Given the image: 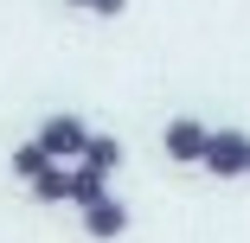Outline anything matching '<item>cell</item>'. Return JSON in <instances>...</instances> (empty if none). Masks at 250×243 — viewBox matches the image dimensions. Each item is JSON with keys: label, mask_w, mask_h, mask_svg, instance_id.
I'll return each instance as SVG.
<instances>
[{"label": "cell", "mask_w": 250, "mask_h": 243, "mask_svg": "<svg viewBox=\"0 0 250 243\" xmlns=\"http://www.w3.org/2000/svg\"><path fill=\"white\" fill-rule=\"evenodd\" d=\"M83 141H90V122L77 109H58V115H45L39 122V148L52 154V160H77L83 154Z\"/></svg>", "instance_id": "obj_1"}, {"label": "cell", "mask_w": 250, "mask_h": 243, "mask_svg": "<svg viewBox=\"0 0 250 243\" xmlns=\"http://www.w3.org/2000/svg\"><path fill=\"white\" fill-rule=\"evenodd\" d=\"M199 167L218 173V179H244V173H250V134H237V128H212L206 160H199Z\"/></svg>", "instance_id": "obj_2"}, {"label": "cell", "mask_w": 250, "mask_h": 243, "mask_svg": "<svg viewBox=\"0 0 250 243\" xmlns=\"http://www.w3.org/2000/svg\"><path fill=\"white\" fill-rule=\"evenodd\" d=\"M206 141H212V128H206V122L173 115V122L161 128V154H167V160H180V167H199V160H206Z\"/></svg>", "instance_id": "obj_3"}, {"label": "cell", "mask_w": 250, "mask_h": 243, "mask_svg": "<svg viewBox=\"0 0 250 243\" xmlns=\"http://www.w3.org/2000/svg\"><path fill=\"white\" fill-rule=\"evenodd\" d=\"M83 237H90V243H116V237H128V205L116 199V192H103V199L83 205Z\"/></svg>", "instance_id": "obj_4"}, {"label": "cell", "mask_w": 250, "mask_h": 243, "mask_svg": "<svg viewBox=\"0 0 250 243\" xmlns=\"http://www.w3.org/2000/svg\"><path fill=\"white\" fill-rule=\"evenodd\" d=\"M77 167H90V173H103V179H116V167H122V141H116V134H96V128H90V141H83V154H77Z\"/></svg>", "instance_id": "obj_5"}, {"label": "cell", "mask_w": 250, "mask_h": 243, "mask_svg": "<svg viewBox=\"0 0 250 243\" xmlns=\"http://www.w3.org/2000/svg\"><path fill=\"white\" fill-rule=\"evenodd\" d=\"M32 199H39V205H71V167L52 160V167L32 179Z\"/></svg>", "instance_id": "obj_6"}, {"label": "cell", "mask_w": 250, "mask_h": 243, "mask_svg": "<svg viewBox=\"0 0 250 243\" xmlns=\"http://www.w3.org/2000/svg\"><path fill=\"white\" fill-rule=\"evenodd\" d=\"M45 167H52V154L39 148V134H32V141H20V148H13V179H26V186H32V179H39Z\"/></svg>", "instance_id": "obj_7"}, {"label": "cell", "mask_w": 250, "mask_h": 243, "mask_svg": "<svg viewBox=\"0 0 250 243\" xmlns=\"http://www.w3.org/2000/svg\"><path fill=\"white\" fill-rule=\"evenodd\" d=\"M103 192H109V179L103 173H90V167H71V205L83 211L90 199H103Z\"/></svg>", "instance_id": "obj_8"}, {"label": "cell", "mask_w": 250, "mask_h": 243, "mask_svg": "<svg viewBox=\"0 0 250 243\" xmlns=\"http://www.w3.org/2000/svg\"><path fill=\"white\" fill-rule=\"evenodd\" d=\"M122 7H128V0H90V13H96V19H116Z\"/></svg>", "instance_id": "obj_9"}, {"label": "cell", "mask_w": 250, "mask_h": 243, "mask_svg": "<svg viewBox=\"0 0 250 243\" xmlns=\"http://www.w3.org/2000/svg\"><path fill=\"white\" fill-rule=\"evenodd\" d=\"M64 7H90V0H64Z\"/></svg>", "instance_id": "obj_10"}]
</instances>
